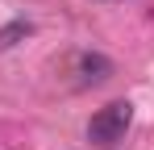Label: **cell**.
I'll return each mask as SVG.
<instances>
[{"label": "cell", "instance_id": "obj_1", "mask_svg": "<svg viewBox=\"0 0 154 150\" xmlns=\"http://www.w3.org/2000/svg\"><path fill=\"white\" fill-rule=\"evenodd\" d=\"M129 125H133V104H129V100H112V104H104L100 113L88 121V142H96V146H117V142L129 133Z\"/></svg>", "mask_w": 154, "mask_h": 150}, {"label": "cell", "instance_id": "obj_3", "mask_svg": "<svg viewBox=\"0 0 154 150\" xmlns=\"http://www.w3.org/2000/svg\"><path fill=\"white\" fill-rule=\"evenodd\" d=\"M29 29H33L29 21H13V25H4V29H0V50H8V46H17L21 38H29Z\"/></svg>", "mask_w": 154, "mask_h": 150}, {"label": "cell", "instance_id": "obj_2", "mask_svg": "<svg viewBox=\"0 0 154 150\" xmlns=\"http://www.w3.org/2000/svg\"><path fill=\"white\" fill-rule=\"evenodd\" d=\"M75 67H79V79H83V83H104V79L112 75V63H108L104 54H79Z\"/></svg>", "mask_w": 154, "mask_h": 150}]
</instances>
